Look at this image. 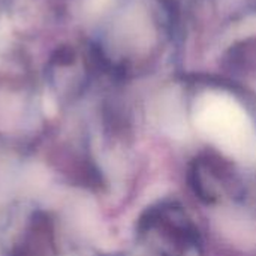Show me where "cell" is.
Here are the masks:
<instances>
[{"instance_id": "6da1fadb", "label": "cell", "mask_w": 256, "mask_h": 256, "mask_svg": "<svg viewBox=\"0 0 256 256\" xmlns=\"http://www.w3.org/2000/svg\"><path fill=\"white\" fill-rule=\"evenodd\" d=\"M141 225L160 242L164 256H201L200 234L180 207L162 206L152 210Z\"/></svg>"}, {"instance_id": "7a4b0ae2", "label": "cell", "mask_w": 256, "mask_h": 256, "mask_svg": "<svg viewBox=\"0 0 256 256\" xmlns=\"http://www.w3.org/2000/svg\"><path fill=\"white\" fill-rule=\"evenodd\" d=\"M54 232L52 222L44 213H36L22 237L10 256H54Z\"/></svg>"}, {"instance_id": "3957f363", "label": "cell", "mask_w": 256, "mask_h": 256, "mask_svg": "<svg viewBox=\"0 0 256 256\" xmlns=\"http://www.w3.org/2000/svg\"><path fill=\"white\" fill-rule=\"evenodd\" d=\"M224 170L213 159H200L192 170V186L195 192L207 202H213L220 196Z\"/></svg>"}]
</instances>
